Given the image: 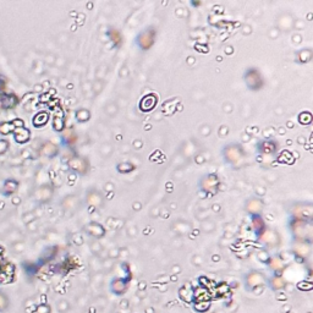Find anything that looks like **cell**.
<instances>
[{
  "mask_svg": "<svg viewBox=\"0 0 313 313\" xmlns=\"http://www.w3.org/2000/svg\"><path fill=\"white\" fill-rule=\"evenodd\" d=\"M266 283V278L259 272H251L245 277V289L247 291H255Z\"/></svg>",
  "mask_w": 313,
  "mask_h": 313,
  "instance_id": "cell-1",
  "label": "cell"
},
{
  "mask_svg": "<svg viewBox=\"0 0 313 313\" xmlns=\"http://www.w3.org/2000/svg\"><path fill=\"white\" fill-rule=\"evenodd\" d=\"M128 283L122 278H114L109 285V290L115 296H124L127 293Z\"/></svg>",
  "mask_w": 313,
  "mask_h": 313,
  "instance_id": "cell-2",
  "label": "cell"
},
{
  "mask_svg": "<svg viewBox=\"0 0 313 313\" xmlns=\"http://www.w3.org/2000/svg\"><path fill=\"white\" fill-rule=\"evenodd\" d=\"M268 286L272 291H280L285 288V280L280 275H274L268 282Z\"/></svg>",
  "mask_w": 313,
  "mask_h": 313,
  "instance_id": "cell-3",
  "label": "cell"
}]
</instances>
